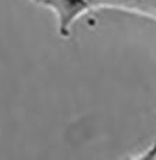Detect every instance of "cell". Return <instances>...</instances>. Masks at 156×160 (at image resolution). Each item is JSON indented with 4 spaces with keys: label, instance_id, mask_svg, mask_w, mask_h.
I'll use <instances>...</instances> for the list:
<instances>
[{
    "label": "cell",
    "instance_id": "6da1fadb",
    "mask_svg": "<svg viewBox=\"0 0 156 160\" xmlns=\"http://www.w3.org/2000/svg\"><path fill=\"white\" fill-rule=\"evenodd\" d=\"M90 0H53L49 10L56 16L58 30L62 37H68L73 22L89 11Z\"/></svg>",
    "mask_w": 156,
    "mask_h": 160
},
{
    "label": "cell",
    "instance_id": "7a4b0ae2",
    "mask_svg": "<svg viewBox=\"0 0 156 160\" xmlns=\"http://www.w3.org/2000/svg\"><path fill=\"white\" fill-rule=\"evenodd\" d=\"M33 3H35V4H38V6H44V7H47V8H49L51 7V4H52V2L53 0H31Z\"/></svg>",
    "mask_w": 156,
    "mask_h": 160
}]
</instances>
